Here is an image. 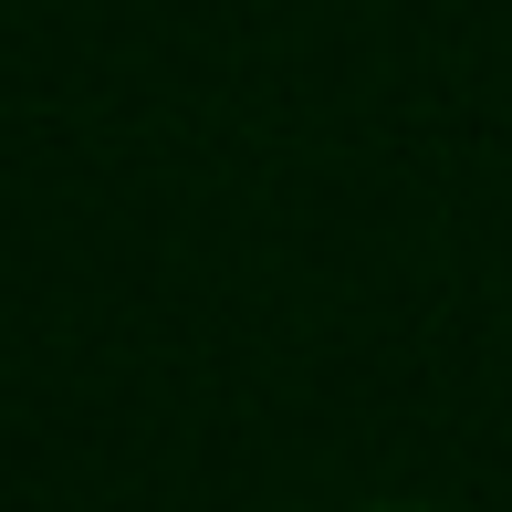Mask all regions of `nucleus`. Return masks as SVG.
<instances>
[{
	"mask_svg": "<svg viewBox=\"0 0 512 512\" xmlns=\"http://www.w3.org/2000/svg\"><path fill=\"white\" fill-rule=\"evenodd\" d=\"M356 512H450V502H356Z\"/></svg>",
	"mask_w": 512,
	"mask_h": 512,
	"instance_id": "nucleus-1",
	"label": "nucleus"
}]
</instances>
